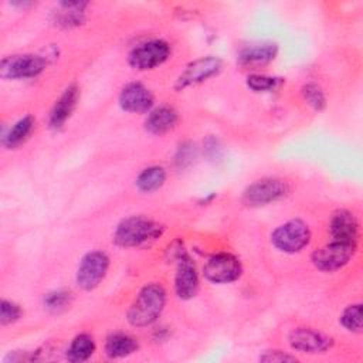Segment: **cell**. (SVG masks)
<instances>
[{"label": "cell", "instance_id": "obj_27", "mask_svg": "<svg viewBox=\"0 0 363 363\" xmlns=\"http://www.w3.org/2000/svg\"><path fill=\"white\" fill-rule=\"evenodd\" d=\"M21 316V308L13 301L3 299L0 303V322L1 325H9L18 320Z\"/></svg>", "mask_w": 363, "mask_h": 363}, {"label": "cell", "instance_id": "obj_13", "mask_svg": "<svg viewBox=\"0 0 363 363\" xmlns=\"http://www.w3.org/2000/svg\"><path fill=\"white\" fill-rule=\"evenodd\" d=\"M119 105L130 113H149L153 106V95L140 82L126 84L119 94Z\"/></svg>", "mask_w": 363, "mask_h": 363}, {"label": "cell", "instance_id": "obj_8", "mask_svg": "<svg viewBox=\"0 0 363 363\" xmlns=\"http://www.w3.org/2000/svg\"><path fill=\"white\" fill-rule=\"evenodd\" d=\"M170 55V47L163 40H149L129 52V65L138 71H147L162 65Z\"/></svg>", "mask_w": 363, "mask_h": 363}, {"label": "cell", "instance_id": "obj_12", "mask_svg": "<svg viewBox=\"0 0 363 363\" xmlns=\"http://www.w3.org/2000/svg\"><path fill=\"white\" fill-rule=\"evenodd\" d=\"M288 342L292 349L302 353H323L333 345L332 337L311 328H296L291 330Z\"/></svg>", "mask_w": 363, "mask_h": 363}, {"label": "cell", "instance_id": "obj_6", "mask_svg": "<svg viewBox=\"0 0 363 363\" xmlns=\"http://www.w3.org/2000/svg\"><path fill=\"white\" fill-rule=\"evenodd\" d=\"M109 268V258L104 251L86 252L77 269V284L84 291L95 289L105 278Z\"/></svg>", "mask_w": 363, "mask_h": 363}, {"label": "cell", "instance_id": "obj_23", "mask_svg": "<svg viewBox=\"0 0 363 363\" xmlns=\"http://www.w3.org/2000/svg\"><path fill=\"white\" fill-rule=\"evenodd\" d=\"M339 322L346 330L359 333L362 330V303H353L345 308Z\"/></svg>", "mask_w": 363, "mask_h": 363}, {"label": "cell", "instance_id": "obj_18", "mask_svg": "<svg viewBox=\"0 0 363 363\" xmlns=\"http://www.w3.org/2000/svg\"><path fill=\"white\" fill-rule=\"evenodd\" d=\"M88 6L85 1H64L58 4V10L54 11V23L61 27H75L84 20V10Z\"/></svg>", "mask_w": 363, "mask_h": 363}, {"label": "cell", "instance_id": "obj_28", "mask_svg": "<svg viewBox=\"0 0 363 363\" xmlns=\"http://www.w3.org/2000/svg\"><path fill=\"white\" fill-rule=\"evenodd\" d=\"M259 360L261 362H269V363L272 362V363H275V362H294L296 359H295V356H291V354L284 353L281 350H269V352H265L259 357Z\"/></svg>", "mask_w": 363, "mask_h": 363}, {"label": "cell", "instance_id": "obj_24", "mask_svg": "<svg viewBox=\"0 0 363 363\" xmlns=\"http://www.w3.org/2000/svg\"><path fill=\"white\" fill-rule=\"evenodd\" d=\"M305 102L315 111H322L326 106V98L322 88L315 82H308L301 89Z\"/></svg>", "mask_w": 363, "mask_h": 363}, {"label": "cell", "instance_id": "obj_19", "mask_svg": "<svg viewBox=\"0 0 363 363\" xmlns=\"http://www.w3.org/2000/svg\"><path fill=\"white\" fill-rule=\"evenodd\" d=\"M138 342L135 337L126 333H113L106 337L105 342V353L108 357L119 359L126 357L136 352Z\"/></svg>", "mask_w": 363, "mask_h": 363}, {"label": "cell", "instance_id": "obj_25", "mask_svg": "<svg viewBox=\"0 0 363 363\" xmlns=\"http://www.w3.org/2000/svg\"><path fill=\"white\" fill-rule=\"evenodd\" d=\"M71 292L64 291V289H57L52 292H48L44 296V305L47 309L52 311V312H60L62 309H65L67 306H69L71 303Z\"/></svg>", "mask_w": 363, "mask_h": 363}, {"label": "cell", "instance_id": "obj_29", "mask_svg": "<svg viewBox=\"0 0 363 363\" xmlns=\"http://www.w3.org/2000/svg\"><path fill=\"white\" fill-rule=\"evenodd\" d=\"M193 157H194V149H193L191 145H190V146H183V147H180V155L177 156V162H180L182 164H184V163L191 162Z\"/></svg>", "mask_w": 363, "mask_h": 363}, {"label": "cell", "instance_id": "obj_16", "mask_svg": "<svg viewBox=\"0 0 363 363\" xmlns=\"http://www.w3.org/2000/svg\"><path fill=\"white\" fill-rule=\"evenodd\" d=\"M179 121L177 112L170 106H159L147 113L145 128L152 135H164L170 132Z\"/></svg>", "mask_w": 363, "mask_h": 363}, {"label": "cell", "instance_id": "obj_15", "mask_svg": "<svg viewBox=\"0 0 363 363\" xmlns=\"http://www.w3.org/2000/svg\"><path fill=\"white\" fill-rule=\"evenodd\" d=\"M78 96H79V89L77 88V85H69L61 94V96L55 101L50 113L48 125L51 129H60L64 126V123L67 122V119L71 116V113L77 106Z\"/></svg>", "mask_w": 363, "mask_h": 363}, {"label": "cell", "instance_id": "obj_4", "mask_svg": "<svg viewBox=\"0 0 363 363\" xmlns=\"http://www.w3.org/2000/svg\"><path fill=\"white\" fill-rule=\"evenodd\" d=\"M356 247L357 244L353 242L330 240L323 247L315 250L311 259L319 271L333 272L343 268L350 261L356 252Z\"/></svg>", "mask_w": 363, "mask_h": 363}, {"label": "cell", "instance_id": "obj_3", "mask_svg": "<svg viewBox=\"0 0 363 363\" xmlns=\"http://www.w3.org/2000/svg\"><path fill=\"white\" fill-rule=\"evenodd\" d=\"M311 241V230L308 224L299 218L289 220L278 225L271 234L272 245L286 254H295L303 250Z\"/></svg>", "mask_w": 363, "mask_h": 363}, {"label": "cell", "instance_id": "obj_21", "mask_svg": "<svg viewBox=\"0 0 363 363\" xmlns=\"http://www.w3.org/2000/svg\"><path fill=\"white\" fill-rule=\"evenodd\" d=\"M95 352V342L94 337L88 333H79L77 335L68 350H67V357L71 362H84L88 360Z\"/></svg>", "mask_w": 363, "mask_h": 363}, {"label": "cell", "instance_id": "obj_14", "mask_svg": "<svg viewBox=\"0 0 363 363\" xmlns=\"http://www.w3.org/2000/svg\"><path fill=\"white\" fill-rule=\"evenodd\" d=\"M329 235L333 241L357 244L359 223L354 214L345 208L335 211L329 221Z\"/></svg>", "mask_w": 363, "mask_h": 363}, {"label": "cell", "instance_id": "obj_10", "mask_svg": "<svg viewBox=\"0 0 363 363\" xmlns=\"http://www.w3.org/2000/svg\"><path fill=\"white\" fill-rule=\"evenodd\" d=\"M221 69V60L217 57H203L190 62L186 69L179 75L176 81L177 89H184L191 85H197L214 75Z\"/></svg>", "mask_w": 363, "mask_h": 363}, {"label": "cell", "instance_id": "obj_7", "mask_svg": "<svg viewBox=\"0 0 363 363\" xmlns=\"http://www.w3.org/2000/svg\"><path fill=\"white\" fill-rule=\"evenodd\" d=\"M289 193L285 180L277 177H265L251 183L242 193V201L248 206H265L284 199Z\"/></svg>", "mask_w": 363, "mask_h": 363}, {"label": "cell", "instance_id": "obj_5", "mask_svg": "<svg viewBox=\"0 0 363 363\" xmlns=\"http://www.w3.org/2000/svg\"><path fill=\"white\" fill-rule=\"evenodd\" d=\"M47 65V58L34 54L4 57L0 62V77L4 79H26L40 75Z\"/></svg>", "mask_w": 363, "mask_h": 363}, {"label": "cell", "instance_id": "obj_1", "mask_svg": "<svg viewBox=\"0 0 363 363\" xmlns=\"http://www.w3.org/2000/svg\"><path fill=\"white\" fill-rule=\"evenodd\" d=\"M166 305V291L159 284L145 285L128 309V322L135 328H145L157 320Z\"/></svg>", "mask_w": 363, "mask_h": 363}, {"label": "cell", "instance_id": "obj_17", "mask_svg": "<svg viewBox=\"0 0 363 363\" xmlns=\"http://www.w3.org/2000/svg\"><path fill=\"white\" fill-rule=\"evenodd\" d=\"M278 52V47L274 43L252 44L242 48L238 54V61L242 65H264L271 62Z\"/></svg>", "mask_w": 363, "mask_h": 363}, {"label": "cell", "instance_id": "obj_26", "mask_svg": "<svg viewBox=\"0 0 363 363\" xmlns=\"http://www.w3.org/2000/svg\"><path fill=\"white\" fill-rule=\"evenodd\" d=\"M278 84V79L274 77L268 75H261V74H252L247 78V85L250 89L255 92H268L272 91Z\"/></svg>", "mask_w": 363, "mask_h": 363}, {"label": "cell", "instance_id": "obj_9", "mask_svg": "<svg viewBox=\"0 0 363 363\" xmlns=\"http://www.w3.org/2000/svg\"><path fill=\"white\" fill-rule=\"evenodd\" d=\"M203 274L213 284H230L237 281L242 274L238 258L230 252H218L208 258L203 267Z\"/></svg>", "mask_w": 363, "mask_h": 363}, {"label": "cell", "instance_id": "obj_20", "mask_svg": "<svg viewBox=\"0 0 363 363\" xmlns=\"http://www.w3.org/2000/svg\"><path fill=\"white\" fill-rule=\"evenodd\" d=\"M164 182L166 170L162 166H149L138 174L135 184L142 193H153L159 190Z\"/></svg>", "mask_w": 363, "mask_h": 363}, {"label": "cell", "instance_id": "obj_22", "mask_svg": "<svg viewBox=\"0 0 363 363\" xmlns=\"http://www.w3.org/2000/svg\"><path fill=\"white\" fill-rule=\"evenodd\" d=\"M33 128H34V119H33L30 115H27V116L18 119V121L9 129V132L4 135L3 143H4L7 147H10V149L17 147L18 145H21V143L28 138V135L31 133Z\"/></svg>", "mask_w": 363, "mask_h": 363}, {"label": "cell", "instance_id": "obj_11", "mask_svg": "<svg viewBox=\"0 0 363 363\" xmlns=\"http://www.w3.org/2000/svg\"><path fill=\"white\" fill-rule=\"evenodd\" d=\"M174 291L180 299H191L199 291V274L190 255L180 252L174 274Z\"/></svg>", "mask_w": 363, "mask_h": 363}, {"label": "cell", "instance_id": "obj_2", "mask_svg": "<svg viewBox=\"0 0 363 363\" xmlns=\"http://www.w3.org/2000/svg\"><path fill=\"white\" fill-rule=\"evenodd\" d=\"M163 227L143 216H130L122 220L113 233V241L119 247L132 248L157 238Z\"/></svg>", "mask_w": 363, "mask_h": 363}]
</instances>
